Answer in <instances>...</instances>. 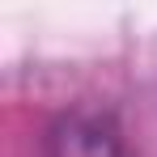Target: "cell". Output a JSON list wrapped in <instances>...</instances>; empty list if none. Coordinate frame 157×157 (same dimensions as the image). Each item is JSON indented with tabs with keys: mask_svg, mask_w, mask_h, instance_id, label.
Returning <instances> with one entry per match:
<instances>
[{
	"mask_svg": "<svg viewBox=\"0 0 157 157\" xmlns=\"http://www.w3.org/2000/svg\"><path fill=\"white\" fill-rule=\"evenodd\" d=\"M51 157H115V140H110V136H106L98 123L72 119L68 128L55 136Z\"/></svg>",
	"mask_w": 157,
	"mask_h": 157,
	"instance_id": "1",
	"label": "cell"
}]
</instances>
